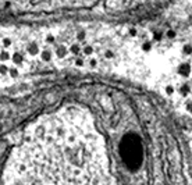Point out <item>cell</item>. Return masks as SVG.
Instances as JSON below:
<instances>
[{
    "label": "cell",
    "instance_id": "cell-1",
    "mask_svg": "<svg viewBox=\"0 0 192 185\" xmlns=\"http://www.w3.org/2000/svg\"><path fill=\"white\" fill-rule=\"evenodd\" d=\"M33 122L10 153L1 185H192V139L160 90L92 78Z\"/></svg>",
    "mask_w": 192,
    "mask_h": 185
},
{
    "label": "cell",
    "instance_id": "cell-2",
    "mask_svg": "<svg viewBox=\"0 0 192 185\" xmlns=\"http://www.w3.org/2000/svg\"><path fill=\"white\" fill-rule=\"evenodd\" d=\"M27 50H28V53L31 54V56H36V54L39 53V47H38V45H35V43H31V45H28Z\"/></svg>",
    "mask_w": 192,
    "mask_h": 185
},
{
    "label": "cell",
    "instance_id": "cell-3",
    "mask_svg": "<svg viewBox=\"0 0 192 185\" xmlns=\"http://www.w3.org/2000/svg\"><path fill=\"white\" fill-rule=\"evenodd\" d=\"M13 63H15V64H21L23 63V60H24V56L21 53H15V54H13Z\"/></svg>",
    "mask_w": 192,
    "mask_h": 185
},
{
    "label": "cell",
    "instance_id": "cell-4",
    "mask_svg": "<svg viewBox=\"0 0 192 185\" xmlns=\"http://www.w3.org/2000/svg\"><path fill=\"white\" fill-rule=\"evenodd\" d=\"M56 53L59 54L60 57H63L64 54H65V47H64V46H57V49H56Z\"/></svg>",
    "mask_w": 192,
    "mask_h": 185
},
{
    "label": "cell",
    "instance_id": "cell-5",
    "mask_svg": "<svg viewBox=\"0 0 192 185\" xmlns=\"http://www.w3.org/2000/svg\"><path fill=\"white\" fill-rule=\"evenodd\" d=\"M50 56H52V53L49 50H43L42 52V59L43 60H50Z\"/></svg>",
    "mask_w": 192,
    "mask_h": 185
},
{
    "label": "cell",
    "instance_id": "cell-6",
    "mask_svg": "<svg viewBox=\"0 0 192 185\" xmlns=\"http://www.w3.org/2000/svg\"><path fill=\"white\" fill-rule=\"evenodd\" d=\"M9 72H10L11 77H17V75H18V70H17V67H10Z\"/></svg>",
    "mask_w": 192,
    "mask_h": 185
},
{
    "label": "cell",
    "instance_id": "cell-7",
    "mask_svg": "<svg viewBox=\"0 0 192 185\" xmlns=\"http://www.w3.org/2000/svg\"><path fill=\"white\" fill-rule=\"evenodd\" d=\"M0 59L4 60V61H6V60H9V59H10L9 52H6V50H4V52H1V53H0Z\"/></svg>",
    "mask_w": 192,
    "mask_h": 185
},
{
    "label": "cell",
    "instance_id": "cell-8",
    "mask_svg": "<svg viewBox=\"0 0 192 185\" xmlns=\"http://www.w3.org/2000/svg\"><path fill=\"white\" fill-rule=\"evenodd\" d=\"M7 72H9V67L6 64H1L0 66V74H7Z\"/></svg>",
    "mask_w": 192,
    "mask_h": 185
},
{
    "label": "cell",
    "instance_id": "cell-9",
    "mask_svg": "<svg viewBox=\"0 0 192 185\" xmlns=\"http://www.w3.org/2000/svg\"><path fill=\"white\" fill-rule=\"evenodd\" d=\"M3 45H4V47H9L10 45H13V42L10 41L9 38H6V39H3Z\"/></svg>",
    "mask_w": 192,
    "mask_h": 185
}]
</instances>
